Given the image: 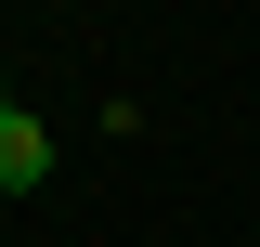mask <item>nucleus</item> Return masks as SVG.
<instances>
[{
  "mask_svg": "<svg viewBox=\"0 0 260 247\" xmlns=\"http://www.w3.org/2000/svg\"><path fill=\"white\" fill-rule=\"evenodd\" d=\"M26 182H52V130L13 104V117H0V195H26Z\"/></svg>",
  "mask_w": 260,
  "mask_h": 247,
  "instance_id": "nucleus-1",
  "label": "nucleus"
},
{
  "mask_svg": "<svg viewBox=\"0 0 260 247\" xmlns=\"http://www.w3.org/2000/svg\"><path fill=\"white\" fill-rule=\"evenodd\" d=\"M0 117H13V91H0Z\"/></svg>",
  "mask_w": 260,
  "mask_h": 247,
  "instance_id": "nucleus-2",
  "label": "nucleus"
}]
</instances>
